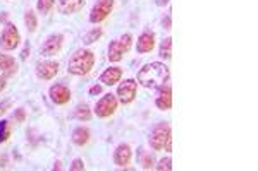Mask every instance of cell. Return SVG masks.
Here are the masks:
<instances>
[{
	"instance_id": "cell-14",
	"label": "cell",
	"mask_w": 258,
	"mask_h": 171,
	"mask_svg": "<svg viewBox=\"0 0 258 171\" xmlns=\"http://www.w3.org/2000/svg\"><path fill=\"white\" fill-rule=\"evenodd\" d=\"M155 48V33L152 31H145L140 35L138 38V45H136V50L138 53H148Z\"/></svg>"
},
{
	"instance_id": "cell-28",
	"label": "cell",
	"mask_w": 258,
	"mask_h": 171,
	"mask_svg": "<svg viewBox=\"0 0 258 171\" xmlns=\"http://www.w3.org/2000/svg\"><path fill=\"white\" fill-rule=\"evenodd\" d=\"M24 120V110L23 108H19L18 110V113H16V116H14V122H18V123H21Z\"/></svg>"
},
{
	"instance_id": "cell-26",
	"label": "cell",
	"mask_w": 258,
	"mask_h": 171,
	"mask_svg": "<svg viewBox=\"0 0 258 171\" xmlns=\"http://www.w3.org/2000/svg\"><path fill=\"white\" fill-rule=\"evenodd\" d=\"M153 168L159 171H170L172 169V159H170V157H164V159H160L159 164H155Z\"/></svg>"
},
{
	"instance_id": "cell-7",
	"label": "cell",
	"mask_w": 258,
	"mask_h": 171,
	"mask_svg": "<svg viewBox=\"0 0 258 171\" xmlns=\"http://www.w3.org/2000/svg\"><path fill=\"white\" fill-rule=\"evenodd\" d=\"M19 41H21V35L18 28L14 24H7L6 29L2 31V36H0V47L7 50V52H11V50H16L19 47Z\"/></svg>"
},
{
	"instance_id": "cell-18",
	"label": "cell",
	"mask_w": 258,
	"mask_h": 171,
	"mask_svg": "<svg viewBox=\"0 0 258 171\" xmlns=\"http://www.w3.org/2000/svg\"><path fill=\"white\" fill-rule=\"evenodd\" d=\"M71 139H73V144L83 147V145H86L90 140V130L86 127H78L76 130L73 132V137H71Z\"/></svg>"
},
{
	"instance_id": "cell-8",
	"label": "cell",
	"mask_w": 258,
	"mask_h": 171,
	"mask_svg": "<svg viewBox=\"0 0 258 171\" xmlns=\"http://www.w3.org/2000/svg\"><path fill=\"white\" fill-rule=\"evenodd\" d=\"M112 9H114V0H98L90 12V23L97 24V23L105 21L109 18Z\"/></svg>"
},
{
	"instance_id": "cell-6",
	"label": "cell",
	"mask_w": 258,
	"mask_h": 171,
	"mask_svg": "<svg viewBox=\"0 0 258 171\" xmlns=\"http://www.w3.org/2000/svg\"><path fill=\"white\" fill-rule=\"evenodd\" d=\"M136 93H138V82L135 79H126L117 87V101H120L122 105H129L135 101Z\"/></svg>"
},
{
	"instance_id": "cell-24",
	"label": "cell",
	"mask_w": 258,
	"mask_h": 171,
	"mask_svg": "<svg viewBox=\"0 0 258 171\" xmlns=\"http://www.w3.org/2000/svg\"><path fill=\"white\" fill-rule=\"evenodd\" d=\"M53 6H55V0H38V2H36V9H38L41 14H48Z\"/></svg>"
},
{
	"instance_id": "cell-17",
	"label": "cell",
	"mask_w": 258,
	"mask_h": 171,
	"mask_svg": "<svg viewBox=\"0 0 258 171\" xmlns=\"http://www.w3.org/2000/svg\"><path fill=\"white\" fill-rule=\"evenodd\" d=\"M83 6H85V0H59V12L64 16H71L81 11Z\"/></svg>"
},
{
	"instance_id": "cell-23",
	"label": "cell",
	"mask_w": 258,
	"mask_h": 171,
	"mask_svg": "<svg viewBox=\"0 0 258 171\" xmlns=\"http://www.w3.org/2000/svg\"><path fill=\"white\" fill-rule=\"evenodd\" d=\"M11 132H12L11 123L7 122V120H2V122H0V142H6L11 137Z\"/></svg>"
},
{
	"instance_id": "cell-31",
	"label": "cell",
	"mask_w": 258,
	"mask_h": 171,
	"mask_svg": "<svg viewBox=\"0 0 258 171\" xmlns=\"http://www.w3.org/2000/svg\"><path fill=\"white\" fill-rule=\"evenodd\" d=\"M11 106V101H6V103H2V105H0V115H4L7 111V108Z\"/></svg>"
},
{
	"instance_id": "cell-21",
	"label": "cell",
	"mask_w": 258,
	"mask_h": 171,
	"mask_svg": "<svg viewBox=\"0 0 258 171\" xmlns=\"http://www.w3.org/2000/svg\"><path fill=\"white\" fill-rule=\"evenodd\" d=\"M159 55L162 58H165V60H169V58L172 57V38H165L164 41H162Z\"/></svg>"
},
{
	"instance_id": "cell-16",
	"label": "cell",
	"mask_w": 258,
	"mask_h": 171,
	"mask_svg": "<svg viewBox=\"0 0 258 171\" xmlns=\"http://www.w3.org/2000/svg\"><path fill=\"white\" fill-rule=\"evenodd\" d=\"M16 72H18V62L12 57L0 52V74L9 77V76H14Z\"/></svg>"
},
{
	"instance_id": "cell-9",
	"label": "cell",
	"mask_w": 258,
	"mask_h": 171,
	"mask_svg": "<svg viewBox=\"0 0 258 171\" xmlns=\"http://www.w3.org/2000/svg\"><path fill=\"white\" fill-rule=\"evenodd\" d=\"M62 45H64V35H60V33H53V35H50L48 38L45 40V43H43V47H41L40 52L43 57H53L60 52Z\"/></svg>"
},
{
	"instance_id": "cell-2",
	"label": "cell",
	"mask_w": 258,
	"mask_h": 171,
	"mask_svg": "<svg viewBox=\"0 0 258 171\" xmlns=\"http://www.w3.org/2000/svg\"><path fill=\"white\" fill-rule=\"evenodd\" d=\"M95 65V53L91 50H78L69 58L68 70L73 76H86Z\"/></svg>"
},
{
	"instance_id": "cell-10",
	"label": "cell",
	"mask_w": 258,
	"mask_h": 171,
	"mask_svg": "<svg viewBox=\"0 0 258 171\" xmlns=\"http://www.w3.org/2000/svg\"><path fill=\"white\" fill-rule=\"evenodd\" d=\"M35 74L38 79H43V81H50L59 74V62L55 60H43L36 64Z\"/></svg>"
},
{
	"instance_id": "cell-29",
	"label": "cell",
	"mask_w": 258,
	"mask_h": 171,
	"mask_svg": "<svg viewBox=\"0 0 258 171\" xmlns=\"http://www.w3.org/2000/svg\"><path fill=\"white\" fill-rule=\"evenodd\" d=\"M100 93H102V86H100V84H97V86H91V87H90V94H91V96L100 94Z\"/></svg>"
},
{
	"instance_id": "cell-34",
	"label": "cell",
	"mask_w": 258,
	"mask_h": 171,
	"mask_svg": "<svg viewBox=\"0 0 258 171\" xmlns=\"http://www.w3.org/2000/svg\"><path fill=\"white\" fill-rule=\"evenodd\" d=\"M165 4H169V0H157V6H165Z\"/></svg>"
},
{
	"instance_id": "cell-19",
	"label": "cell",
	"mask_w": 258,
	"mask_h": 171,
	"mask_svg": "<svg viewBox=\"0 0 258 171\" xmlns=\"http://www.w3.org/2000/svg\"><path fill=\"white\" fill-rule=\"evenodd\" d=\"M24 24H26L30 33L36 31V28H38V19H36L35 11H26V14H24Z\"/></svg>"
},
{
	"instance_id": "cell-3",
	"label": "cell",
	"mask_w": 258,
	"mask_h": 171,
	"mask_svg": "<svg viewBox=\"0 0 258 171\" xmlns=\"http://www.w3.org/2000/svg\"><path fill=\"white\" fill-rule=\"evenodd\" d=\"M150 145L153 151H170L172 147V130L170 125L165 122H160L155 125V128L150 133Z\"/></svg>"
},
{
	"instance_id": "cell-22",
	"label": "cell",
	"mask_w": 258,
	"mask_h": 171,
	"mask_svg": "<svg viewBox=\"0 0 258 171\" xmlns=\"http://www.w3.org/2000/svg\"><path fill=\"white\" fill-rule=\"evenodd\" d=\"M141 164H143V169H152L153 166H155V157H153V154L141 149Z\"/></svg>"
},
{
	"instance_id": "cell-33",
	"label": "cell",
	"mask_w": 258,
	"mask_h": 171,
	"mask_svg": "<svg viewBox=\"0 0 258 171\" xmlns=\"http://www.w3.org/2000/svg\"><path fill=\"white\" fill-rule=\"evenodd\" d=\"M164 26H165V29H170V18H167L164 21Z\"/></svg>"
},
{
	"instance_id": "cell-5",
	"label": "cell",
	"mask_w": 258,
	"mask_h": 171,
	"mask_svg": "<svg viewBox=\"0 0 258 171\" xmlns=\"http://www.w3.org/2000/svg\"><path fill=\"white\" fill-rule=\"evenodd\" d=\"M117 98L114 94H103L102 98L98 99V103L95 105V113H97L98 118H109L110 115L115 113L117 110Z\"/></svg>"
},
{
	"instance_id": "cell-32",
	"label": "cell",
	"mask_w": 258,
	"mask_h": 171,
	"mask_svg": "<svg viewBox=\"0 0 258 171\" xmlns=\"http://www.w3.org/2000/svg\"><path fill=\"white\" fill-rule=\"evenodd\" d=\"M7 86V81H6V76H0V91H4Z\"/></svg>"
},
{
	"instance_id": "cell-20",
	"label": "cell",
	"mask_w": 258,
	"mask_h": 171,
	"mask_svg": "<svg viewBox=\"0 0 258 171\" xmlns=\"http://www.w3.org/2000/svg\"><path fill=\"white\" fill-rule=\"evenodd\" d=\"M74 116H76L80 122H88L91 118V110L88 105H78L74 110Z\"/></svg>"
},
{
	"instance_id": "cell-4",
	"label": "cell",
	"mask_w": 258,
	"mask_h": 171,
	"mask_svg": "<svg viewBox=\"0 0 258 171\" xmlns=\"http://www.w3.org/2000/svg\"><path fill=\"white\" fill-rule=\"evenodd\" d=\"M133 43V36L131 35H124L120 40L112 41L109 45V60L110 62H120L124 58V55L129 52Z\"/></svg>"
},
{
	"instance_id": "cell-13",
	"label": "cell",
	"mask_w": 258,
	"mask_h": 171,
	"mask_svg": "<svg viewBox=\"0 0 258 171\" xmlns=\"http://www.w3.org/2000/svg\"><path fill=\"white\" fill-rule=\"evenodd\" d=\"M131 157H133V151L129 144H119L117 149L114 151V162L119 168H126L129 162H131Z\"/></svg>"
},
{
	"instance_id": "cell-27",
	"label": "cell",
	"mask_w": 258,
	"mask_h": 171,
	"mask_svg": "<svg viewBox=\"0 0 258 171\" xmlns=\"http://www.w3.org/2000/svg\"><path fill=\"white\" fill-rule=\"evenodd\" d=\"M71 169H73V171H83V169H85V162H83V159H74L73 164H71Z\"/></svg>"
},
{
	"instance_id": "cell-15",
	"label": "cell",
	"mask_w": 258,
	"mask_h": 171,
	"mask_svg": "<svg viewBox=\"0 0 258 171\" xmlns=\"http://www.w3.org/2000/svg\"><path fill=\"white\" fill-rule=\"evenodd\" d=\"M120 77H122V69L120 67H109V69H105L102 72L100 82L105 86H114L120 81Z\"/></svg>"
},
{
	"instance_id": "cell-12",
	"label": "cell",
	"mask_w": 258,
	"mask_h": 171,
	"mask_svg": "<svg viewBox=\"0 0 258 171\" xmlns=\"http://www.w3.org/2000/svg\"><path fill=\"white\" fill-rule=\"evenodd\" d=\"M155 106L162 111H169L172 108V87L164 84L160 87V93L155 99Z\"/></svg>"
},
{
	"instance_id": "cell-25",
	"label": "cell",
	"mask_w": 258,
	"mask_h": 171,
	"mask_svg": "<svg viewBox=\"0 0 258 171\" xmlns=\"http://www.w3.org/2000/svg\"><path fill=\"white\" fill-rule=\"evenodd\" d=\"M100 36H102V29L100 28H95V29H91V31L86 35V38H85V43H88V45H91V43H95Z\"/></svg>"
},
{
	"instance_id": "cell-1",
	"label": "cell",
	"mask_w": 258,
	"mask_h": 171,
	"mask_svg": "<svg viewBox=\"0 0 258 171\" xmlns=\"http://www.w3.org/2000/svg\"><path fill=\"white\" fill-rule=\"evenodd\" d=\"M170 70L169 67L162 62H152L140 69L138 72V84L147 87V89H159L169 81Z\"/></svg>"
},
{
	"instance_id": "cell-30",
	"label": "cell",
	"mask_w": 258,
	"mask_h": 171,
	"mask_svg": "<svg viewBox=\"0 0 258 171\" xmlns=\"http://www.w3.org/2000/svg\"><path fill=\"white\" fill-rule=\"evenodd\" d=\"M28 55H30V45L26 43V47H24V50L21 52V60H26Z\"/></svg>"
},
{
	"instance_id": "cell-11",
	"label": "cell",
	"mask_w": 258,
	"mask_h": 171,
	"mask_svg": "<svg viewBox=\"0 0 258 171\" xmlns=\"http://www.w3.org/2000/svg\"><path fill=\"white\" fill-rule=\"evenodd\" d=\"M48 96L55 105H66L71 99V91L64 84H53L48 89Z\"/></svg>"
}]
</instances>
